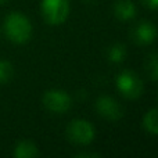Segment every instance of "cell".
I'll return each mask as SVG.
<instances>
[{"mask_svg": "<svg viewBox=\"0 0 158 158\" xmlns=\"http://www.w3.org/2000/svg\"><path fill=\"white\" fill-rule=\"evenodd\" d=\"M4 32L14 43H25L32 33L31 21L21 13H11L4 21Z\"/></svg>", "mask_w": 158, "mask_h": 158, "instance_id": "cell-1", "label": "cell"}, {"mask_svg": "<svg viewBox=\"0 0 158 158\" xmlns=\"http://www.w3.org/2000/svg\"><path fill=\"white\" fill-rule=\"evenodd\" d=\"M117 87L123 97L135 100V98L142 96L144 86H143L142 79L135 72L126 69V71H122L117 77Z\"/></svg>", "mask_w": 158, "mask_h": 158, "instance_id": "cell-2", "label": "cell"}, {"mask_svg": "<svg viewBox=\"0 0 158 158\" xmlns=\"http://www.w3.org/2000/svg\"><path fill=\"white\" fill-rule=\"evenodd\" d=\"M42 14L50 25H58L69 14L68 0H42Z\"/></svg>", "mask_w": 158, "mask_h": 158, "instance_id": "cell-3", "label": "cell"}, {"mask_svg": "<svg viewBox=\"0 0 158 158\" xmlns=\"http://www.w3.org/2000/svg\"><path fill=\"white\" fill-rule=\"evenodd\" d=\"M67 137L71 143L79 146L90 144L94 139V128L87 121L75 119L67 126Z\"/></svg>", "mask_w": 158, "mask_h": 158, "instance_id": "cell-4", "label": "cell"}, {"mask_svg": "<svg viewBox=\"0 0 158 158\" xmlns=\"http://www.w3.org/2000/svg\"><path fill=\"white\" fill-rule=\"evenodd\" d=\"M71 97L67 92L58 89L47 90L43 96V106L52 112H65L71 107Z\"/></svg>", "mask_w": 158, "mask_h": 158, "instance_id": "cell-5", "label": "cell"}, {"mask_svg": "<svg viewBox=\"0 0 158 158\" xmlns=\"http://www.w3.org/2000/svg\"><path fill=\"white\" fill-rule=\"evenodd\" d=\"M96 110L100 114V117L110 121H117L123 115V110L121 104L115 98L110 96H101L96 101Z\"/></svg>", "mask_w": 158, "mask_h": 158, "instance_id": "cell-6", "label": "cell"}, {"mask_svg": "<svg viewBox=\"0 0 158 158\" xmlns=\"http://www.w3.org/2000/svg\"><path fill=\"white\" fill-rule=\"evenodd\" d=\"M132 39L137 44H150L157 38V28L148 21H142L132 29Z\"/></svg>", "mask_w": 158, "mask_h": 158, "instance_id": "cell-7", "label": "cell"}, {"mask_svg": "<svg viewBox=\"0 0 158 158\" xmlns=\"http://www.w3.org/2000/svg\"><path fill=\"white\" fill-rule=\"evenodd\" d=\"M114 14L121 21H128L135 17L136 7L132 3V0H118L114 6Z\"/></svg>", "mask_w": 158, "mask_h": 158, "instance_id": "cell-8", "label": "cell"}, {"mask_svg": "<svg viewBox=\"0 0 158 158\" xmlns=\"http://www.w3.org/2000/svg\"><path fill=\"white\" fill-rule=\"evenodd\" d=\"M39 156V150L35 143L29 140H22L14 148V157L17 158H33Z\"/></svg>", "mask_w": 158, "mask_h": 158, "instance_id": "cell-9", "label": "cell"}, {"mask_svg": "<svg viewBox=\"0 0 158 158\" xmlns=\"http://www.w3.org/2000/svg\"><path fill=\"white\" fill-rule=\"evenodd\" d=\"M143 126L148 133L158 135V108L150 110L143 118Z\"/></svg>", "mask_w": 158, "mask_h": 158, "instance_id": "cell-10", "label": "cell"}, {"mask_svg": "<svg viewBox=\"0 0 158 158\" xmlns=\"http://www.w3.org/2000/svg\"><path fill=\"white\" fill-rule=\"evenodd\" d=\"M126 57V47L122 43H115L108 49V60L111 63L119 64Z\"/></svg>", "mask_w": 158, "mask_h": 158, "instance_id": "cell-11", "label": "cell"}, {"mask_svg": "<svg viewBox=\"0 0 158 158\" xmlns=\"http://www.w3.org/2000/svg\"><path fill=\"white\" fill-rule=\"evenodd\" d=\"M144 67L148 77L153 79L154 82H158V54L157 53H153V54L148 56Z\"/></svg>", "mask_w": 158, "mask_h": 158, "instance_id": "cell-12", "label": "cell"}, {"mask_svg": "<svg viewBox=\"0 0 158 158\" xmlns=\"http://www.w3.org/2000/svg\"><path fill=\"white\" fill-rule=\"evenodd\" d=\"M13 78V65L8 61L0 60V83H7Z\"/></svg>", "mask_w": 158, "mask_h": 158, "instance_id": "cell-13", "label": "cell"}, {"mask_svg": "<svg viewBox=\"0 0 158 158\" xmlns=\"http://www.w3.org/2000/svg\"><path fill=\"white\" fill-rule=\"evenodd\" d=\"M143 3V6L148 8H153V10H157L158 8V0H140Z\"/></svg>", "mask_w": 158, "mask_h": 158, "instance_id": "cell-14", "label": "cell"}, {"mask_svg": "<svg viewBox=\"0 0 158 158\" xmlns=\"http://www.w3.org/2000/svg\"><path fill=\"white\" fill-rule=\"evenodd\" d=\"M77 158H96V157H100V154L97 153H78L75 154Z\"/></svg>", "mask_w": 158, "mask_h": 158, "instance_id": "cell-15", "label": "cell"}, {"mask_svg": "<svg viewBox=\"0 0 158 158\" xmlns=\"http://www.w3.org/2000/svg\"><path fill=\"white\" fill-rule=\"evenodd\" d=\"M85 2H87V3H92V2H94V0H85Z\"/></svg>", "mask_w": 158, "mask_h": 158, "instance_id": "cell-16", "label": "cell"}, {"mask_svg": "<svg viewBox=\"0 0 158 158\" xmlns=\"http://www.w3.org/2000/svg\"><path fill=\"white\" fill-rule=\"evenodd\" d=\"M6 2V0H0V4H3V3H4Z\"/></svg>", "mask_w": 158, "mask_h": 158, "instance_id": "cell-17", "label": "cell"}]
</instances>
